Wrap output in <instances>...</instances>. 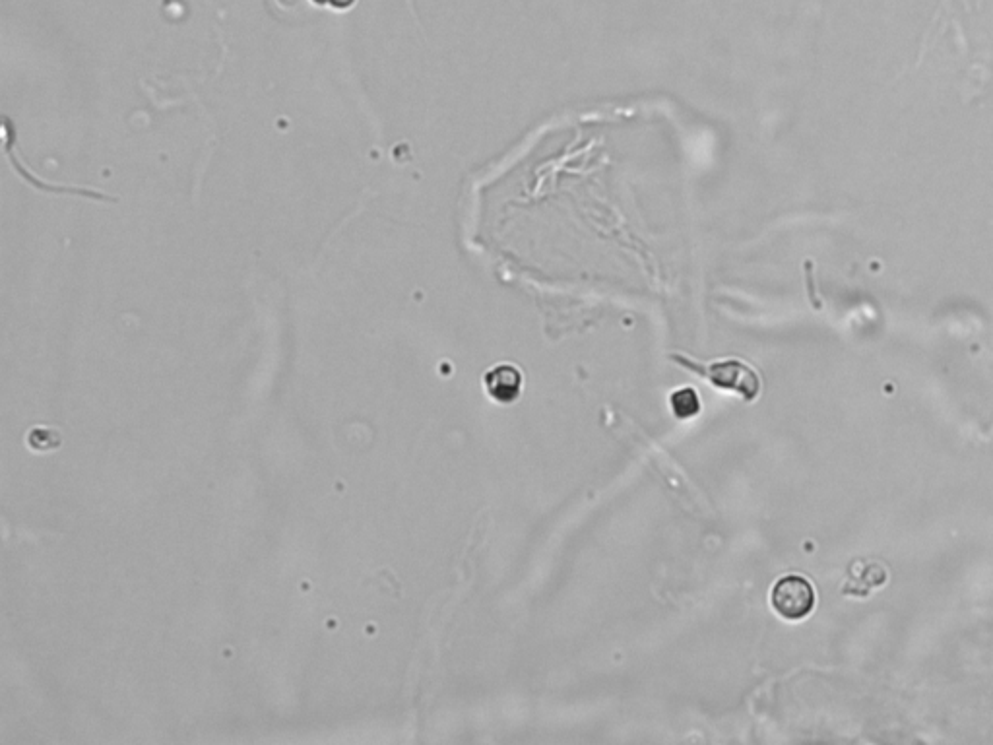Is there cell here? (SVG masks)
I'll return each mask as SVG.
<instances>
[{"instance_id": "1", "label": "cell", "mask_w": 993, "mask_h": 745, "mask_svg": "<svg viewBox=\"0 0 993 745\" xmlns=\"http://www.w3.org/2000/svg\"><path fill=\"white\" fill-rule=\"evenodd\" d=\"M673 361H677L679 365L701 375L716 389L739 392L747 402H753L761 392V381H759L757 371L739 359L712 361L708 365H701V363L691 361L683 356H673Z\"/></svg>"}, {"instance_id": "4", "label": "cell", "mask_w": 993, "mask_h": 745, "mask_svg": "<svg viewBox=\"0 0 993 745\" xmlns=\"http://www.w3.org/2000/svg\"><path fill=\"white\" fill-rule=\"evenodd\" d=\"M701 410V400L697 390L691 387L675 390L672 394V412L679 420L695 418Z\"/></svg>"}, {"instance_id": "2", "label": "cell", "mask_w": 993, "mask_h": 745, "mask_svg": "<svg viewBox=\"0 0 993 745\" xmlns=\"http://www.w3.org/2000/svg\"><path fill=\"white\" fill-rule=\"evenodd\" d=\"M770 604L778 616L788 621L805 619L815 608L813 584L800 575L782 577L772 586Z\"/></svg>"}, {"instance_id": "3", "label": "cell", "mask_w": 993, "mask_h": 745, "mask_svg": "<svg viewBox=\"0 0 993 745\" xmlns=\"http://www.w3.org/2000/svg\"><path fill=\"white\" fill-rule=\"evenodd\" d=\"M487 396L497 404H513L522 392V373L509 363L489 369L483 377Z\"/></svg>"}]
</instances>
